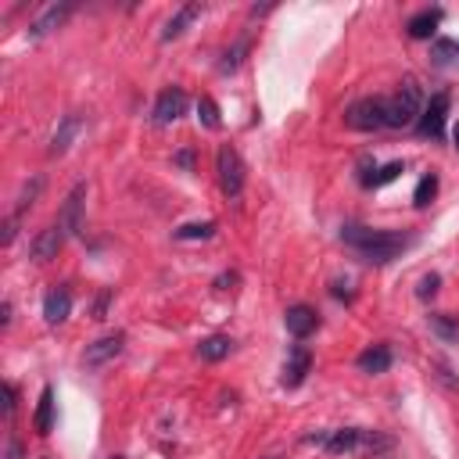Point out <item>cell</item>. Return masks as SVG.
Here are the masks:
<instances>
[{
    "mask_svg": "<svg viewBox=\"0 0 459 459\" xmlns=\"http://www.w3.org/2000/svg\"><path fill=\"white\" fill-rule=\"evenodd\" d=\"M398 172H402V161H391V165H384V169L373 176V183H369V186H384V183H391Z\"/></svg>",
    "mask_w": 459,
    "mask_h": 459,
    "instance_id": "obj_29",
    "label": "cell"
},
{
    "mask_svg": "<svg viewBox=\"0 0 459 459\" xmlns=\"http://www.w3.org/2000/svg\"><path fill=\"white\" fill-rule=\"evenodd\" d=\"M434 194H437V179H434V176H423V179L416 183V194H412V201H416V208H427Z\"/></svg>",
    "mask_w": 459,
    "mask_h": 459,
    "instance_id": "obj_24",
    "label": "cell"
},
{
    "mask_svg": "<svg viewBox=\"0 0 459 459\" xmlns=\"http://www.w3.org/2000/svg\"><path fill=\"white\" fill-rule=\"evenodd\" d=\"M197 111H201V122H204L208 129H219V108H215L212 97H201V100H197Z\"/></svg>",
    "mask_w": 459,
    "mask_h": 459,
    "instance_id": "obj_26",
    "label": "cell"
},
{
    "mask_svg": "<svg viewBox=\"0 0 459 459\" xmlns=\"http://www.w3.org/2000/svg\"><path fill=\"white\" fill-rule=\"evenodd\" d=\"M201 11H204V4H183V7H179V11H176L169 22H165L161 39H165V43H169V39H176V36H179V32H183V29H186L194 18H201Z\"/></svg>",
    "mask_w": 459,
    "mask_h": 459,
    "instance_id": "obj_18",
    "label": "cell"
},
{
    "mask_svg": "<svg viewBox=\"0 0 459 459\" xmlns=\"http://www.w3.org/2000/svg\"><path fill=\"white\" fill-rule=\"evenodd\" d=\"M111 459H122V455H111Z\"/></svg>",
    "mask_w": 459,
    "mask_h": 459,
    "instance_id": "obj_35",
    "label": "cell"
},
{
    "mask_svg": "<svg viewBox=\"0 0 459 459\" xmlns=\"http://www.w3.org/2000/svg\"><path fill=\"white\" fill-rule=\"evenodd\" d=\"M82 204H86V183H75L72 190H68V197H65V208H61V226H65V233H82Z\"/></svg>",
    "mask_w": 459,
    "mask_h": 459,
    "instance_id": "obj_11",
    "label": "cell"
},
{
    "mask_svg": "<svg viewBox=\"0 0 459 459\" xmlns=\"http://www.w3.org/2000/svg\"><path fill=\"white\" fill-rule=\"evenodd\" d=\"M437 287H441V276L437 273H427V276H420V287H416V298H434L437 294Z\"/></svg>",
    "mask_w": 459,
    "mask_h": 459,
    "instance_id": "obj_27",
    "label": "cell"
},
{
    "mask_svg": "<svg viewBox=\"0 0 459 459\" xmlns=\"http://www.w3.org/2000/svg\"><path fill=\"white\" fill-rule=\"evenodd\" d=\"M355 366H359L362 373H384V369L391 366V348H387V344H369V348L355 359Z\"/></svg>",
    "mask_w": 459,
    "mask_h": 459,
    "instance_id": "obj_19",
    "label": "cell"
},
{
    "mask_svg": "<svg viewBox=\"0 0 459 459\" xmlns=\"http://www.w3.org/2000/svg\"><path fill=\"white\" fill-rule=\"evenodd\" d=\"M79 129H82V118H79V115H65L61 126H57V133L50 136V154H54V158L65 154V151L72 147V140L79 136Z\"/></svg>",
    "mask_w": 459,
    "mask_h": 459,
    "instance_id": "obj_17",
    "label": "cell"
},
{
    "mask_svg": "<svg viewBox=\"0 0 459 459\" xmlns=\"http://www.w3.org/2000/svg\"><path fill=\"white\" fill-rule=\"evenodd\" d=\"M0 312H4V316H0V323L7 326V323H11V301H4V308H0Z\"/></svg>",
    "mask_w": 459,
    "mask_h": 459,
    "instance_id": "obj_32",
    "label": "cell"
},
{
    "mask_svg": "<svg viewBox=\"0 0 459 459\" xmlns=\"http://www.w3.org/2000/svg\"><path fill=\"white\" fill-rule=\"evenodd\" d=\"M262 459H280V455H262Z\"/></svg>",
    "mask_w": 459,
    "mask_h": 459,
    "instance_id": "obj_34",
    "label": "cell"
},
{
    "mask_svg": "<svg viewBox=\"0 0 459 459\" xmlns=\"http://www.w3.org/2000/svg\"><path fill=\"white\" fill-rule=\"evenodd\" d=\"M445 118H448V93H434V97L423 104V111H420V122H416L420 136L441 140V136H445Z\"/></svg>",
    "mask_w": 459,
    "mask_h": 459,
    "instance_id": "obj_6",
    "label": "cell"
},
{
    "mask_svg": "<svg viewBox=\"0 0 459 459\" xmlns=\"http://www.w3.org/2000/svg\"><path fill=\"white\" fill-rule=\"evenodd\" d=\"M233 351V341L226 337V333H212V337H204L201 344H197V355L204 359V362H219V359H226Z\"/></svg>",
    "mask_w": 459,
    "mask_h": 459,
    "instance_id": "obj_20",
    "label": "cell"
},
{
    "mask_svg": "<svg viewBox=\"0 0 459 459\" xmlns=\"http://www.w3.org/2000/svg\"><path fill=\"white\" fill-rule=\"evenodd\" d=\"M32 427H36L39 434H50V427H54V387H50V384L39 391V405H36Z\"/></svg>",
    "mask_w": 459,
    "mask_h": 459,
    "instance_id": "obj_21",
    "label": "cell"
},
{
    "mask_svg": "<svg viewBox=\"0 0 459 459\" xmlns=\"http://www.w3.org/2000/svg\"><path fill=\"white\" fill-rule=\"evenodd\" d=\"M384 111H387V129L416 126V122H420V111H423V93H420V86H416L412 79L402 82L391 97H384Z\"/></svg>",
    "mask_w": 459,
    "mask_h": 459,
    "instance_id": "obj_2",
    "label": "cell"
},
{
    "mask_svg": "<svg viewBox=\"0 0 459 459\" xmlns=\"http://www.w3.org/2000/svg\"><path fill=\"white\" fill-rule=\"evenodd\" d=\"M244 50H247V39H240L237 47H230V50L222 54V65H219V68H222V72H233V68L240 65V54H244Z\"/></svg>",
    "mask_w": 459,
    "mask_h": 459,
    "instance_id": "obj_28",
    "label": "cell"
},
{
    "mask_svg": "<svg viewBox=\"0 0 459 459\" xmlns=\"http://www.w3.org/2000/svg\"><path fill=\"white\" fill-rule=\"evenodd\" d=\"M283 326H287V333L290 337H308V333H316L319 330V312L312 308V305H290L287 312H283Z\"/></svg>",
    "mask_w": 459,
    "mask_h": 459,
    "instance_id": "obj_10",
    "label": "cell"
},
{
    "mask_svg": "<svg viewBox=\"0 0 459 459\" xmlns=\"http://www.w3.org/2000/svg\"><path fill=\"white\" fill-rule=\"evenodd\" d=\"M14 384H4V416H7V423L14 420Z\"/></svg>",
    "mask_w": 459,
    "mask_h": 459,
    "instance_id": "obj_30",
    "label": "cell"
},
{
    "mask_svg": "<svg viewBox=\"0 0 459 459\" xmlns=\"http://www.w3.org/2000/svg\"><path fill=\"white\" fill-rule=\"evenodd\" d=\"M434 61H437V65L459 61V43H455V39H437V43H434Z\"/></svg>",
    "mask_w": 459,
    "mask_h": 459,
    "instance_id": "obj_25",
    "label": "cell"
},
{
    "mask_svg": "<svg viewBox=\"0 0 459 459\" xmlns=\"http://www.w3.org/2000/svg\"><path fill=\"white\" fill-rule=\"evenodd\" d=\"M341 240H348L359 258H366L369 265H387L394 258H402V251L412 244V233H394V230H369L359 222H348L341 230Z\"/></svg>",
    "mask_w": 459,
    "mask_h": 459,
    "instance_id": "obj_1",
    "label": "cell"
},
{
    "mask_svg": "<svg viewBox=\"0 0 459 459\" xmlns=\"http://www.w3.org/2000/svg\"><path fill=\"white\" fill-rule=\"evenodd\" d=\"M122 348H126V333H122V330H111V333L97 337L93 344H86V351H82V366L97 369V366H104V362L118 359V355H122Z\"/></svg>",
    "mask_w": 459,
    "mask_h": 459,
    "instance_id": "obj_7",
    "label": "cell"
},
{
    "mask_svg": "<svg viewBox=\"0 0 459 459\" xmlns=\"http://www.w3.org/2000/svg\"><path fill=\"white\" fill-rule=\"evenodd\" d=\"M68 312H72V294H68L65 287H54V290L43 298V319H47L50 326H57V323L68 319Z\"/></svg>",
    "mask_w": 459,
    "mask_h": 459,
    "instance_id": "obj_15",
    "label": "cell"
},
{
    "mask_svg": "<svg viewBox=\"0 0 459 459\" xmlns=\"http://www.w3.org/2000/svg\"><path fill=\"white\" fill-rule=\"evenodd\" d=\"M4 459H22V441H18V434L7 437V455H4Z\"/></svg>",
    "mask_w": 459,
    "mask_h": 459,
    "instance_id": "obj_31",
    "label": "cell"
},
{
    "mask_svg": "<svg viewBox=\"0 0 459 459\" xmlns=\"http://www.w3.org/2000/svg\"><path fill=\"white\" fill-rule=\"evenodd\" d=\"M154 126H169V122H176V118H183L186 115V93L179 90V86H169V90H161L158 93V100H154Z\"/></svg>",
    "mask_w": 459,
    "mask_h": 459,
    "instance_id": "obj_8",
    "label": "cell"
},
{
    "mask_svg": "<svg viewBox=\"0 0 459 459\" xmlns=\"http://www.w3.org/2000/svg\"><path fill=\"white\" fill-rule=\"evenodd\" d=\"M312 369V355L305 344H294L290 355H287V366H283V387H298L305 380V373Z\"/></svg>",
    "mask_w": 459,
    "mask_h": 459,
    "instance_id": "obj_14",
    "label": "cell"
},
{
    "mask_svg": "<svg viewBox=\"0 0 459 459\" xmlns=\"http://www.w3.org/2000/svg\"><path fill=\"white\" fill-rule=\"evenodd\" d=\"M215 233V222H186V226H179L176 230V240H204V237H212Z\"/></svg>",
    "mask_w": 459,
    "mask_h": 459,
    "instance_id": "obj_23",
    "label": "cell"
},
{
    "mask_svg": "<svg viewBox=\"0 0 459 459\" xmlns=\"http://www.w3.org/2000/svg\"><path fill=\"white\" fill-rule=\"evenodd\" d=\"M348 126L373 133V129H387V111H384V97H362L348 108Z\"/></svg>",
    "mask_w": 459,
    "mask_h": 459,
    "instance_id": "obj_5",
    "label": "cell"
},
{
    "mask_svg": "<svg viewBox=\"0 0 459 459\" xmlns=\"http://www.w3.org/2000/svg\"><path fill=\"white\" fill-rule=\"evenodd\" d=\"M65 237H68V233H65V226H61V222L43 226V230L32 237V247H29V251H32V258H36V262H50V258H57V251L65 247Z\"/></svg>",
    "mask_w": 459,
    "mask_h": 459,
    "instance_id": "obj_9",
    "label": "cell"
},
{
    "mask_svg": "<svg viewBox=\"0 0 459 459\" xmlns=\"http://www.w3.org/2000/svg\"><path fill=\"white\" fill-rule=\"evenodd\" d=\"M75 7L72 4H50V7H43V14L29 25V36L36 39V36H47V32H54V29H61L65 25V18L72 14Z\"/></svg>",
    "mask_w": 459,
    "mask_h": 459,
    "instance_id": "obj_13",
    "label": "cell"
},
{
    "mask_svg": "<svg viewBox=\"0 0 459 459\" xmlns=\"http://www.w3.org/2000/svg\"><path fill=\"white\" fill-rule=\"evenodd\" d=\"M427 326H430L441 341H459V323H455L452 316H445V312H430V316H427Z\"/></svg>",
    "mask_w": 459,
    "mask_h": 459,
    "instance_id": "obj_22",
    "label": "cell"
},
{
    "mask_svg": "<svg viewBox=\"0 0 459 459\" xmlns=\"http://www.w3.org/2000/svg\"><path fill=\"white\" fill-rule=\"evenodd\" d=\"M326 452L330 455H341V452H373V448H391V437L384 434H373V430H359V427H344V430H330L326 434Z\"/></svg>",
    "mask_w": 459,
    "mask_h": 459,
    "instance_id": "obj_3",
    "label": "cell"
},
{
    "mask_svg": "<svg viewBox=\"0 0 459 459\" xmlns=\"http://www.w3.org/2000/svg\"><path fill=\"white\" fill-rule=\"evenodd\" d=\"M437 25H441V7H427V11L412 14L405 29H409L412 39H430V36L437 32Z\"/></svg>",
    "mask_w": 459,
    "mask_h": 459,
    "instance_id": "obj_16",
    "label": "cell"
},
{
    "mask_svg": "<svg viewBox=\"0 0 459 459\" xmlns=\"http://www.w3.org/2000/svg\"><path fill=\"white\" fill-rule=\"evenodd\" d=\"M215 172H219V190H222L230 201L240 197V190H244V161H240L237 147H230V143L219 147V154H215Z\"/></svg>",
    "mask_w": 459,
    "mask_h": 459,
    "instance_id": "obj_4",
    "label": "cell"
},
{
    "mask_svg": "<svg viewBox=\"0 0 459 459\" xmlns=\"http://www.w3.org/2000/svg\"><path fill=\"white\" fill-rule=\"evenodd\" d=\"M43 190V179L36 176L32 183H25V190L18 194V204H14V212L7 215V222H4V244H11L14 240V233H18V222H22V215L32 208V201H36V194Z\"/></svg>",
    "mask_w": 459,
    "mask_h": 459,
    "instance_id": "obj_12",
    "label": "cell"
},
{
    "mask_svg": "<svg viewBox=\"0 0 459 459\" xmlns=\"http://www.w3.org/2000/svg\"><path fill=\"white\" fill-rule=\"evenodd\" d=\"M452 140H455V151H459V126H455V133H452Z\"/></svg>",
    "mask_w": 459,
    "mask_h": 459,
    "instance_id": "obj_33",
    "label": "cell"
}]
</instances>
